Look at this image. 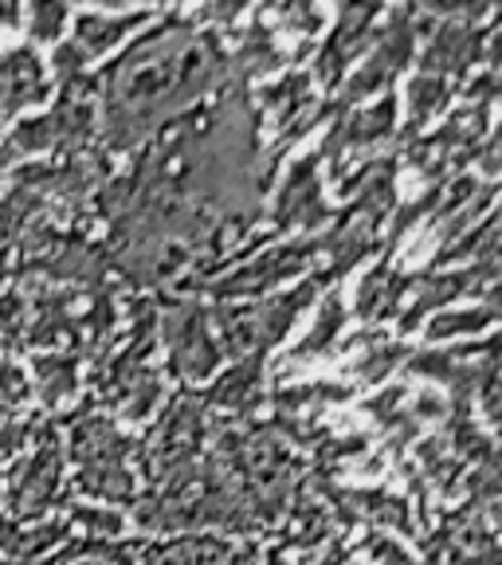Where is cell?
<instances>
[{"label":"cell","instance_id":"6da1fadb","mask_svg":"<svg viewBox=\"0 0 502 565\" xmlns=\"http://www.w3.org/2000/svg\"><path fill=\"white\" fill-rule=\"evenodd\" d=\"M95 436H103V440H110V436H115V433H106L103 424H87L83 433H75V440H79V444H75V448H79V451H90V444H83V440H95ZM115 451H118V444H115V448H106V444H95V459H98V468H103V463H110V456H115Z\"/></svg>","mask_w":502,"mask_h":565}]
</instances>
